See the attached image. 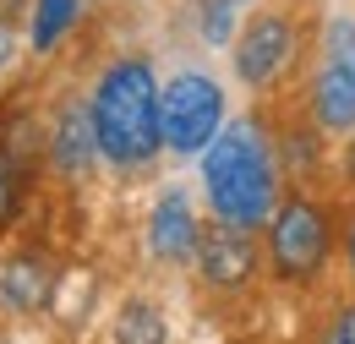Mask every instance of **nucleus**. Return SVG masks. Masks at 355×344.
Segmentation results:
<instances>
[{"label":"nucleus","instance_id":"nucleus-1","mask_svg":"<svg viewBox=\"0 0 355 344\" xmlns=\"http://www.w3.org/2000/svg\"><path fill=\"white\" fill-rule=\"evenodd\" d=\"M202 197L219 224L263 230L279 208V164L257 121H230L202 148Z\"/></svg>","mask_w":355,"mask_h":344},{"label":"nucleus","instance_id":"nucleus-2","mask_svg":"<svg viewBox=\"0 0 355 344\" xmlns=\"http://www.w3.org/2000/svg\"><path fill=\"white\" fill-rule=\"evenodd\" d=\"M88 115H93L98 159H110L121 170L148 164L164 148V137H159V77L137 55H126V60H115V66L98 71Z\"/></svg>","mask_w":355,"mask_h":344},{"label":"nucleus","instance_id":"nucleus-3","mask_svg":"<svg viewBox=\"0 0 355 344\" xmlns=\"http://www.w3.org/2000/svg\"><path fill=\"white\" fill-rule=\"evenodd\" d=\"M224 126V87L202 71H180L159 87V137L180 159H197Z\"/></svg>","mask_w":355,"mask_h":344},{"label":"nucleus","instance_id":"nucleus-4","mask_svg":"<svg viewBox=\"0 0 355 344\" xmlns=\"http://www.w3.org/2000/svg\"><path fill=\"white\" fill-rule=\"evenodd\" d=\"M263 230H268V262H273L279 279H290V284L317 279V268L328 262V246H334L328 214H322L317 203L290 197V203L273 208V218H268Z\"/></svg>","mask_w":355,"mask_h":344},{"label":"nucleus","instance_id":"nucleus-5","mask_svg":"<svg viewBox=\"0 0 355 344\" xmlns=\"http://www.w3.org/2000/svg\"><path fill=\"white\" fill-rule=\"evenodd\" d=\"M311 121L328 137H355V17L322 28V66L311 77Z\"/></svg>","mask_w":355,"mask_h":344},{"label":"nucleus","instance_id":"nucleus-6","mask_svg":"<svg viewBox=\"0 0 355 344\" xmlns=\"http://www.w3.org/2000/svg\"><path fill=\"white\" fill-rule=\"evenodd\" d=\"M290 55H295V22L279 17V11H257V17L241 28L235 49H230L235 77L246 87H268L284 66H290Z\"/></svg>","mask_w":355,"mask_h":344},{"label":"nucleus","instance_id":"nucleus-7","mask_svg":"<svg viewBox=\"0 0 355 344\" xmlns=\"http://www.w3.org/2000/svg\"><path fill=\"white\" fill-rule=\"evenodd\" d=\"M197 279L208 284V290H241L252 273H257V241H252V230H235V224H202L197 230Z\"/></svg>","mask_w":355,"mask_h":344},{"label":"nucleus","instance_id":"nucleus-8","mask_svg":"<svg viewBox=\"0 0 355 344\" xmlns=\"http://www.w3.org/2000/svg\"><path fill=\"white\" fill-rule=\"evenodd\" d=\"M55 295V262L33 246H17L0 257V311L11 317H28V311H44Z\"/></svg>","mask_w":355,"mask_h":344},{"label":"nucleus","instance_id":"nucleus-9","mask_svg":"<svg viewBox=\"0 0 355 344\" xmlns=\"http://www.w3.org/2000/svg\"><path fill=\"white\" fill-rule=\"evenodd\" d=\"M197 208H191V197L170 186L159 203H153V214H148V252L159 262H191L197 252Z\"/></svg>","mask_w":355,"mask_h":344},{"label":"nucleus","instance_id":"nucleus-10","mask_svg":"<svg viewBox=\"0 0 355 344\" xmlns=\"http://www.w3.org/2000/svg\"><path fill=\"white\" fill-rule=\"evenodd\" d=\"M49 153H55V170L71 175V180H88V175L98 170V142H93V115H88V104H66V110L55 115Z\"/></svg>","mask_w":355,"mask_h":344},{"label":"nucleus","instance_id":"nucleus-11","mask_svg":"<svg viewBox=\"0 0 355 344\" xmlns=\"http://www.w3.org/2000/svg\"><path fill=\"white\" fill-rule=\"evenodd\" d=\"M115 344H170V322H164V306L132 295V301L115 306Z\"/></svg>","mask_w":355,"mask_h":344},{"label":"nucleus","instance_id":"nucleus-12","mask_svg":"<svg viewBox=\"0 0 355 344\" xmlns=\"http://www.w3.org/2000/svg\"><path fill=\"white\" fill-rule=\"evenodd\" d=\"M77 6H83V0H33V22H28L33 55H49L55 44L66 39V28L77 22Z\"/></svg>","mask_w":355,"mask_h":344},{"label":"nucleus","instance_id":"nucleus-13","mask_svg":"<svg viewBox=\"0 0 355 344\" xmlns=\"http://www.w3.org/2000/svg\"><path fill=\"white\" fill-rule=\"evenodd\" d=\"M317 344H355V301L334 306V317H328V328L317 334Z\"/></svg>","mask_w":355,"mask_h":344},{"label":"nucleus","instance_id":"nucleus-14","mask_svg":"<svg viewBox=\"0 0 355 344\" xmlns=\"http://www.w3.org/2000/svg\"><path fill=\"white\" fill-rule=\"evenodd\" d=\"M17 208V170H11V159L0 153V218H11Z\"/></svg>","mask_w":355,"mask_h":344},{"label":"nucleus","instance_id":"nucleus-15","mask_svg":"<svg viewBox=\"0 0 355 344\" xmlns=\"http://www.w3.org/2000/svg\"><path fill=\"white\" fill-rule=\"evenodd\" d=\"M17 49H22V39H17V33H11L6 22H0V71H6L11 60H17Z\"/></svg>","mask_w":355,"mask_h":344},{"label":"nucleus","instance_id":"nucleus-16","mask_svg":"<svg viewBox=\"0 0 355 344\" xmlns=\"http://www.w3.org/2000/svg\"><path fill=\"white\" fill-rule=\"evenodd\" d=\"M345 252H350V273H355V224H350V241H345Z\"/></svg>","mask_w":355,"mask_h":344},{"label":"nucleus","instance_id":"nucleus-17","mask_svg":"<svg viewBox=\"0 0 355 344\" xmlns=\"http://www.w3.org/2000/svg\"><path fill=\"white\" fill-rule=\"evenodd\" d=\"M350 170H355V142H350Z\"/></svg>","mask_w":355,"mask_h":344}]
</instances>
